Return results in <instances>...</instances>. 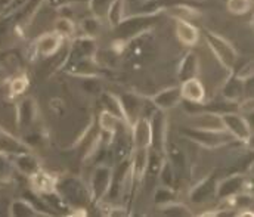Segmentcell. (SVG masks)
<instances>
[{"instance_id": "cell-22", "label": "cell", "mask_w": 254, "mask_h": 217, "mask_svg": "<svg viewBox=\"0 0 254 217\" xmlns=\"http://www.w3.org/2000/svg\"><path fill=\"white\" fill-rule=\"evenodd\" d=\"M25 151H30L28 145L19 141L9 132H6L3 127H0V152L13 155V154H19V152H25Z\"/></svg>"}, {"instance_id": "cell-41", "label": "cell", "mask_w": 254, "mask_h": 217, "mask_svg": "<svg viewBox=\"0 0 254 217\" xmlns=\"http://www.w3.org/2000/svg\"><path fill=\"white\" fill-rule=\"evenodd\" d=\"M9 25H10L9 16H1L0 18V42L6 37V34L9 31Z\"/></svg>"}, {"instance_id": "cell-30", "label": "cell", "mask_w": 254, "mask_h": 217, "mask_svg": "<svg viewBox=\"0 0 254 217\" xmlns=\"http://www.w3.org/2000/svg\"><path fill=\"white\" fill-rule=\"evenodd\" d=\"M80 28H81V31L84 33V36H87V37H93V39H95V37L98 36L99 30H101V19H99V18H96L95 15H92V16H86V18H83V19H81Z\"/></svg>"}, {"instance_id": "cell-12", "label": "cell", "mask_w": 254, "mask_h": 217, "mask_svg": "<svg viewBox=\"0 0 254 217\" xmlns=\"http://www.w3.org/2000/svg\"><path fill=\"white\" fill-rule=\"evenodd\" d=\"M216 185L217 180L213 174H210L208 177L202 179L199 183H196L190 192V201L196 206L205 204L208 201H211L213 198H216Z\"/></svg>"}, {"instance_id": "cell-6", "label": "cell", "mask_w": 254, "mask_h": 217, "mask_svg": "<svg viewBox=\"0 0 254 217\" xmlns=\"http://www.w3.org/2000/svg\"><path fill=\"white\" fill-rule=\"evenodd\" d=\"M220 115H222V120H223L225 130L234 139H237L240 142H244V144L250 142L253 132H252L250 123L246 120V117L243 114H238V112H223Z\"/></svg>"}, {"instance_id": "cell-27", "label": "cell", "mask_w": 254, "mask_h": 217, "mask_svg": "<svg viewBox=\"0 0 254 217\" xmlns=\"http://www.w3.org/2000/svg\"><path fill=\"white\" fill-rule=\"evenodd\" d=\"M105 18L108 19V24L116 28L125 18V0H113L107 9Z\"/></svg>"}, {"instance_id": "cell-4", "label": "cell", "mask_w": 254, "mask_h": 217, "mask_svg": "<svg viewBox=\"0 0 254 217\" xmlns=\"http://www.w3.org/2000/svg\"><path fill=\"white\" fill-rule=\"evenodd\" d=\"M181 135L185 136L195 144L201 145L207 149H216L223 145H228L234 138L226 132H214V130H202V129H193V127H184L181 129Z\"/></svg>"}, {"instance_id": "cell-5", "label": "cell", "mask_w": 254, "mask_h": 217, "mask_svg": "<svg viewBox=\"0 0 254 217\" xmlns=\"http://www.w3.org/2000/svg\"><path fill=\"white\" fill-rule=\"evenodd\" d=\"M113 174H114L113 168L107 164H101L93 170L90 183H89L90 201L99 203L108 195L111 189V183H113Z\"/></svg>"}, {"instance_id": "cell-9", "label": "cell", "mask_w": 254, "mask_h": 217, "mask_svg": "<svg viewBox=\"0 0 254 217\" xmlns=\"http://www.w3.org/2000/svg\"><path fill=\"white\" fill-rule=\"evenodd\" d=\"M98 54V46H96V42L93 37H87V36H83V37H78L74 40L69 52H68V58H66V67L81 61V59H87V58H95Z\"/></svg>"}, {"instance_id": "cell-24", "label": "cell", "mask_w": 254, "mask_h": 217, "mask_svg": "<svg viewBox=\"0 0 254 217\" xmlns=\"http://www.w3.org/2000/svg\"><path fill=\"white\" fill-rule=\"evenodd\" d=\"M9 215L12 217H40L43 216L27 198L13 200L9 206Z\"/></svg>"}, {"instance_id": "cell-13", "label": "cell", "mask_w": 254, "mask_h": 217, "mask_svg": "<svg viewBox=\"0 0 254 217\" xmlns=\"http://www.w3.org/2000/svg\"><path fill=\"white\" fill-rule=\"evenodd\" d=\"M13 168L22 174V176H33L36 171H39L42 168V164L39 161V158L36 155L31 154V151H25V152H19V154H13L10 155Z\"/></svg>"}, {"instance_id": "cell-21", "label": "cell", "mask_w": 254, "mask_h": 217, "mask_svg": "<svg viewBox=\"0 0 254 217\" xmlns=\"http://www.w3.org/2000/svg\"><path fill=\"white\" fill-rule=\"evenodd\" d=\"M244 81L240 80L235 74L229 75V78L225 81L222 87V96L229 102V104H237L243 99L244 95Z\"/></svg>"}, {"instance_id": "cell-28", "label": "cell", "mask_w": 254, "mask_h": 217, "mask_svg": "<svg viewBox=\"0 0 254 217\" xmlns=\"http://www.w3.org/2000/svg\"><path fill=\"white\" fill-rule=\"evenodd\" d=\"M102 104H104V107H105L104 109L110 111L111 114L117 115L120 120H123V121L126 123L125 112H123V108H122V104H120V98H119V96L111 95V93H104V95H102Z\"/></svg>"}, {"instance_id": "cell-7", "label": "cell", "mask_w": 254, "mask_h": 217, "mask_svg": "<svg viewBox=\"0 0 254 217\" xmlns=\"http://www.w3.org/2000/svg\"><path fill=\"white\" fill-rule=\"evenodd\" d=\"M151 124V149L164 154L167 149V117L164 111L157 109L149 118Z\"/></svg>"}, {"instance_id": "cell-18", "label": "cell", "mask_w": 254, "mask_h": 217, "mask_svg": "<svg viewBox=\"0 0 254 217\" xmlns=\"http://www.w3.org/2000/svg\"><path fill=\"white\" fill-rule=\"evenodd\" d=\"M190 124L193 129H202V130H214V132H223V120L222 115L217 112H201L195 114L190 120Z\"/></svg>"}, {"instance_id": "cell-19", "label": "cell", "mask_w": 254, "mask_h": 217, "mask_svg": "<svg viewBox=\"0 0 254 217\" xmlns=\"http://www.w3.org/2000/svg\"><path fill=\"white\" fill-rule=\"evenodd\" d=\"M181 93L182 99H185L190 104H202L205 99V89L202 83L198 80V77H192L182 81Z\"/></svg>"}, {"instance_id": "cell-10", "label": "cell", "mask_w": 254, "mask_h": 217, "mask_svg": "<svg viewBox=\"0 0 254 217\" xmlns=\"http://www.w3.org/2000/svg\"><path fill=\"white\" fill-rule=\"evenodd\" d=\"M246 188V177L243 174H234L229 176L216 185V198L220 201L231 200L232 197L241 194Z\"/></svg>"}, {"instance_id": "cell-37", "label": "cell", "mask_w": 254, "mask_h": 217, "mask_svg": "<svg viewBox=\"0 0 254 217\" xmlns=\"http://www.w3.org/2000/svg\"><path fill=\"white\" fill-rule=\"evenodd\" d=\"M154 201L157 206H166L172 201H175V194L172 191V188H167V186H161L155 191L154 194Z\"/></svg>"}, {"instance_id": "cell-16", "label": "cell", "mask_w": 254, "mask_h": 217, "mask_svg": "<svg viewBox=\"0 0 254 217\" xmlns=\"http://www.w3.org/2000/svg\"><path fill=\"white\" fill-rule=\"evenodd\" d=\"M28 180L33 191L37 192L39 195H48L57 191V177L45 171L43 168H40L33 176H30Z\"/></svg>"}, {"instance_id": "cell-8", "label": "cell", "mask_w": 254, "mask_h": 217, "mask_svg": "<svg viewBox=\"0 0 254 217\" xmlns=\"http://www.w3.org/2000/svg\"><path fill=\"white\" fill-rule=\"evenodd\" d=\"M39 118V105L33 98H24L16 104V127L19 132L31 129Z\"/></svg>"}, {"instance_id": "cell-39", "label": "cell", "mask_w": 254, "mask_h": 217, "mask_svg": "<svg viewBox=\"0 0 254 217\" xmlns=\"http://www.w3.org/2000/svg\"><path fill=\"white\" fill-rule=\"evenodd\" d=\"M235 75H237L240 80H243V81H249V80H252V78H253V62H252V61H249L246 65H243V67H241V70H240V71L235 72Z\"/></svg>"}, {"instance_id": "cell-36", "label": "cell", "mask_w": 254, "mask_h": 217, "mask_svg": "<svg viewBox=\"0 0 254 217\" xmlns=\"http://www.w3.org/2000/svg\"><path fill=\"white\" fill-rule=\"evenodd\" d=\"M226 7L234 15H244L252 9V0H228Z\"/></svg>"}, {"instance_id": "cell-35", "label": "cell", "mask_w": 254, "mask_h": 217, "mask_svg": "<svg viewBox=\"0 0 254 217\" xmlns=\"http://www.w3.org/2000/svg\"><path fill=\"white\" fill-rule=\"evenodd\" d=\"M111 1L113 0H87V4H89V9H90L92 15H95L99 19H104L105 13H107V9L111 4Z\"/></svg>"}, {"instance_id": "cell-43", "label": "cell", "mask_w": 254, "mask_h": 217, "mask_svg": "<svg viewBox=\"0 0 254 217\" xmlns=\"http://www.w3.org/2000/svg\"><path fill=\"white\" fill-rule=\"evenodd\" d=\"M7 80V71L0 65V83H3V81H6Z\"/></svg>"}, {"instance_id": "cell-14", "label": "cell", "mask_w": 254, "mask_h": 217, "mask_svg": "<svg viewBox=\"0 0 254 217\" xmlns=\"http://www.w3.org/2000/svg\"><path fill=\"white\" fill-rule=\"evenodd\" d=\"M152 105L157 109L161 111H169L176 108L182 102V93H181V86H173L167 87L161 92H158L155 96H152Z\"/></svg>"}, {"instance_id": "cell-11", "label": "cell", "mask_w": 254, "mask_h": 217, "mask_svg": "<svg viewBox=\"0 0 254 217\" xmlns=\"http://www.w3.org/2000/svg\"><path fill=\"white\" fill-rule=\"evenodd\" d=\"M64 39L55 31H46L43 33L34 43V51L42 58H51L54 56L63 46Z\"/></svg>"}, {"instance_id": "cell-20", "label": "cell", "mask_w": 254, "mask_h": 217, "mask_svg": "<svg viewBox=\"0 0 254 217\" xmlns=\"http://www.w3.org/2000/svg\"><path fill=\"white\" fill-rule=\"evenodd\" d=\"M176 36L185 46H195L199 39V30L190 21L176 19Z\"/></svg>"}, {"instance_id": "cell-42", "label": "cell", "mask_w": 254, "mask_h": 217, "mask_svg": "<svg viewBox=\"0 0 254 217\" xmlns=\"http://www.w3.org/2000/svg\"><path fill=\"white\" fill-rule=\"evenodd\" d=\"M13 0H0V13L4 12V9H7L12 4Z\"/></svg>"}, {"instance_id": "cell-32", "label": "cell", "mask_w": 254, "mask_h": 217, "mask_svg": "<svg viewBox=\"0 0 254 217\" xmlns=\"http://www.w3.org/2000/svg\"><path fill=\"white\" fill-rule=\"evenodd\" d=\"M13 170L15 168H13L10 155H7L4 152H0V185L10 180Z\"/></svg>"}, {"instance_id": "cell-40", "label": "cell", "mask_w": 254, "mask_h": 217, "mask_svg": "<svg viewBox=\"0 0 254 217\" xmlns=\"http://www.w3.org/2000/svg\"><path fill=\"white\" fill-rule=\"evenodd\" d=\"M87 3V0H48V3L52 6V7H57V9H61L64 6H69V4H74V3Z\"/></svg>"}, {"instance_id": "cell-1", "label": "cell", "mask_w": 254, "mask_h": 217, "mask_svg": "<svg viewBox=\"0 0 254 217\" xmlns=\"http://www.w3.org/2000/svg\"><path fill=\"white\" fill-rule=\"evenodd\" d=\"M57 194L69 207L83 209L90 203L89 186H86L78 177L65 176L57 179Z\"/></svg>"}, {"instance_id": "cell-23", "label": "cell", "mask_w": 254, "mask_h": 217, "mask_svg": "<svg viewBox=\"0 0 254 217\" xmlns=\"http://www.w3.org/2000/svg\"><path fill=\"white\" fill-rule=\"evenodd\" d=\"M120 104H122V108H123V112H125L126 124L127 126H131L133 121H134V120L139 117V114H140L142 104H140L139 98L134 96V95L126 93V95L120 96Z\"/></svg>"}, {"instance_id": "cell-38", "label": "cell", "mask_w": 254, "mask_h": 217, "mask_svg": "<svg viewBox=\"0 0 254 217\" xmlns=\"http://www.w3.org/2000/svg\"><path fill=\"white\" fill-rule=\"evenodd\" d=\"M169 158H170V164L175 167V165H184V154L181 151L179 146L176 145H170L169 148Z\"/></svg>"}, {"instance_id": "cell-17", "label": "cell", "mask_w": 254, "mask_h": 217, "mask_svg": "<svg viewBox=\"0 0 254 217\" xmlns=\"http://www.w3.org/2000/svg\"><path fill=\"white\" fill-rule=\"evenodd\" d=\"M149 161V148H133L131 160H130V174L133 179L140 180L146 176Z\"/></svg>"}, {"instance_id": "cell-33", "label": "cell", "mask_w": 254, "mask_h": 217, "mask_svg": "<svg viewBox=\"0 0 254 217\" xmlns=\"http://www.w3.org/2000/svg\"><path fill=\"white\" fill-rule=\"evenodd\" d=\"M28 89V78L25 75H16L9 81V92L13 96L22 95Z\"/></svg>"}, {"instance_id": "cell-2", "label": "cell", "mask_w": 254, "mask_h": 217, "mask_svg": "<svg viewBox=\"0 0 254 217\" xmlns=\"http://www.w3.org/2000/svg\"><path fill=\"white\" fill-rule=\"evenodd\" d=\"M204 39L207 42V46L210 48V51L219 61V64L225 70L232 71L238 61V52L234 48V45L229 40H226L225 37H222L220 34L210 31V30L204 31Z\"/></svg>"}, {"instance_id": "cell-15", "label": "cell", "mask_w": 254, "mask_h": 217, "mask_svg": "<svg viewBox=\"0 0 254 217\" xmlns=\"http://www.w3.org/2000/svg\"><path fill=\"white\" fill-rule=\"evenodd\" d=\"M131 145L133 148H149L151 146V124L149 118L137 117L131 124Z\"/></svg>"}, {"instance_id": "cell-3", "label": "cell", "mask_w": 254, "mask_h": 217, "mask_svg": "<svg viewBox=\"0 0 254 217\" xmlns=\"http://www.w3.org/2000/svg\"><path fill=\"white\" fill-rule=\"evenodd\" d=\"M157 15H158V12H151V13H140V15L123 18V21L114 28L119 40L130 42L131 39L142 36L155 22Z\"/></svg>"}, {"instance_id": "cell-31", "label": "cell", "mask_w": 254, "mask_h": 217, "mask_svg": "<svg viewBox=\"0 0 254 217\" xmlns=\"http://www.w3.org/2000/svg\"><path fill=\"white\" fill-rule=\"evenodd\" d=\"M161 215L164 216H178V217H190L192 216V212L187 206L179 204L176 201H172L166 206H161Z\"/></svg>"}, {"instance_id": "cell-25", "label": "cell", "mask_w": 254, "mask_h": 217, "mask_svg": "<svg viewBox=\"0 0 254 217\" xmlns=\"http://www.w3.org/2000/svg\"><path fill=\"white\" fill-rule=\"evenodd\" d=\"M198 71H199V64H198V56L193 54V52H190L185 55V58L181 61L179 64V68H178V78L181 81H185L188 78H192V77H196L198 75Z\"/></svg>"}, {"instance_id": "cell-34", "label": "cell", "mask_w": 254, "mask_h": 217, "mask_svg": "<svg viewBox=\"0 0 254 217\" xmlns=\"http://www.w3.org/2000/svg\"><path fill=\"white\" fill-rule=\"evenodd\" d=\"M158 176H160V180H161L163 186H167V188L173 186V182H175L173 165L169 161H163V164L160 167V171H158Z\"/></svg>"}, {"instance_id": "cell-29", "label": "cell", "mask_w": 254, "mask_h": 217, "mask_svg": "<svg viewBox=\"0 0 254 217\" xmlns=\"http://www.w3.org/2000/svg\"><path fill=\"white\" fill-rule=\"evenodd\" d=\"M75 24L71 18L68 16H61L55 21L54 24V31L58 33L63 39H69L75 36Z\"/></svg>"}, {"instance_id": "cell-26", "label": "cell", "mask_w": 254, "mask_h": 217, "mask_svg": "<svg viewBox=\"0 0 254 217\" xmlns=\"http://www.w3.org/2000/svg\"><path fill=\"white\" fill-rule=\"evenodd\" d=\"M120 124H126L123 120H120L117 115L111 114L110 111L104 109L101 114H99V127L104 133H108V135H116L117 129Z\"/></svg>"}]
</instances>
